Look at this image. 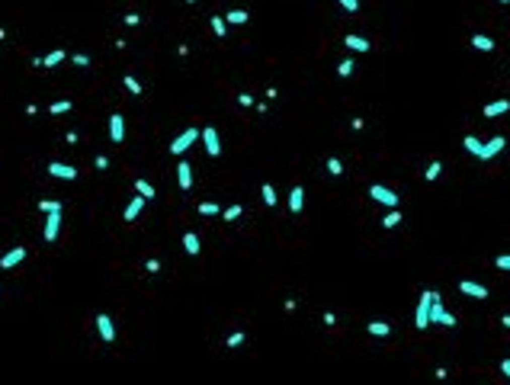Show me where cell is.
<instances>
[{
    "label": "cell",
    "mask_w": 510,
    "mask_h": 385,
    "mask_svg": "<svg viewBox=\"0 0 510 385\" xmlns=\"http://www.w3.org/2000/svg\"><path fill=\"white\" fill-rule=\"evenodd\" d=\"M436 289H424L417 299V308H414V328L417 331H427L430 328V302H433Z\"/></svg>",
    "instance_id": "6da1fadb"
},
{
    "label": "cell",
    "mask_w": 510,
    "mask_h": 385,
    "mask_svg": "<svg viewBox=\"0 0 510 385\" xmlns=\"http://www.w3.org/2000/svg\"><path fill=\"white\" fill-rule=\"evenodd\" d=\"M430 325H443V328H456V314L446 311L443 299H439V292L433 295V302H430Z\"/></svg>",
    "instance_id": "7a4b0ae2"
},
{
    "label": "cell",
    "mask_w": 510,
    "mask_h": 385,
    "mask_svg": "<svg viewBox=\"0 0 510 385\" xmlns=\"http://www.w3.org/2000/svg\"><path fill=\"white\" fill-rule=\"evenodd\" d=\"M199 132H202V129H196V125H189L186 132H180V135L170 142V154H177V157H180L183 151H189V148L199 142Z\"/></svg>",
    "instance_id": "3957f363"
},
{
    "label": "cell",
    "mask_w": 510,
    "mask_h": 385,
    "mask_svg": "<svg viewBox=\"0 0 510 385\" xmlns=\"http://www.w3.org/2000/svg\"><path fill=\"white\" fill-rule=\"evenodd\" d=\"M369 196H372L375 203H382L385 209H398V192H392L389 186H382V183H372V186H369Z\"/></svg>",
    "instance_id": "277c9868"
},
{
    "label": "cell",
    "mask_w": 510,
    "mask_h": 385,
    "mask_svg": "<svg viewBox=\"0 0 510 385\" xmlns=\"http://www.w3.org/2000/svg\"><path fill=\"white\" fill-rule=\"evenodd\" d=\"M199 138H202V145H206V154H209V157H218V154H222V142H218V132H215L212 125L202 129Z\"/></svg>",
    "instance_id": "5b68a950"
},
{
    "label": "cell",
    "mask_w": 510,
    "mask_h": 385,
    "mask_svg": "<svg viewBox=\"0 0 510 385\" xmlns=\"http://www.w3.org/2000/svg\"><path fill=\"white\" fill-rule=\"evenodd\" d=\"M504 148H507V138H504V135H494V138H488V142L481 145V157H478V161H491V157H494V154H500Z\"/></svg>",
    "instance_id": "8992f818"
},
{
    "label": "cell",
    "mask_w": 510,
    "mask_h": 385,
    "mask_svg": "<svg viewBox=\"0 0 510 385\" xmlns=\"http://www.w3.org/2000/svg\"><path fill=\"white\" fill-rule=\"evenodd\" d=\"M96 331H100V337L106 340V344H112V340H116V325H112V318H109L106 311L96 314Z\"/></svg>",
    "instance_id": "52a82bcc"
},
{
    "label": "cell",
    "mask_w": 510,
    "mask_h": 385,
    "mask_svg": "<svg viewBox=\"0 0 510 385\" xmlns=\"http://www.w3.org/2000/svg\"><path fill=\"white\" fill-rule=\"evenodd\" d=\"M109 138H112V145L125 142V119H122L119 112H112V116H109Z\"/></svg>",
    "instance_id": "ba28073f"
},
{
    "label": "cell",
    "mask_w": 510,
    "mask_h": 385,
    "mask_svg": "<svg viewBox=\"0 0 510 385\" xmlns=\"http://www.w3.org/2000/svg\"><path fill=\"white\" fill-rule=\"evenodd\" d=\"M58 231H61V212H48V215H45V231H42V238L51 244V241H58Z\"/></svg>",
    "instance_id": "9c48e42d"
},
{
    "label": "cell",
    "mask_w": 510,
    "mask_h": 385,
    "mask_svg": "<svg viewBox=\"0 0 510 385\" xmlns=\"http://www.w3.org/2000/svg\"><path fill=\"white\" fill-rule=\"evenodd\" d=\"M459 292L469 295V299H488V289L481 283H475V279H462L459 283Z\"/></svg>",
    "instance_id": "30bf717a"
},
{
    "label": "cell",
    "mask_w": 510,
    "mask_h": 385,
    "mask_svg": "<svg viewBox=\"0 0 510 385\" xmlns=\"http://www.w3.org/2000/svg\"><path fill=\"white\" fill-rule=\"evenodd\" d=\"M48 173L58 180H74L77 177V167H71V164H61V161H51L48 164Z\"/></svg>",
    "instance_id": "8fae6325"
},
{
    "label": "cell",
    "mask_w": 510,
    "mask_h": 385,
    "mask_svg": "<svg viewBox=\"0 0 510 385\" xmlns=\"http://www.w3.org/2000/svg\"><path fill=\"white\" fill-rule=\"evenodd\" d=\"M177 183H180V189H183V192H189V189H193V164H186V161H180V164H177Z\"/></svg>",
    "instance_id": "7c38bea8"
},
{
    "label": "cell",
    "mask_w": 510,
    "mask_h": 385,
    "mask_svg": "<svg viewBox=\"0 0 510 385\" xmlns=\"http://www.w3.org/2000/svg\"><path fill=\"white\" fill-rule=\"evenodd\" d=\"M23 260H26V247H13L0 257V270H13L16 264H23Z\"/></svg>",
    "instance_id": "4fadbf2b"
},
{
    "label": "cell",
    "mask_w": 510,
    "mask_h": 385,
    "mask_svg": "<svg viewBox=\"0 0 510 385\" xmlns=\"http://www.w3.org/2000/svg\"><path fill=\"white\" fill-rule=\"evenodd\" d=\"M305 209V186H292L289 189V212L298 215Z\"/></svg>",
    "instance_id": "5bb4252c"
},
{
    "label": "cell",
    "mask_w": 510,
    "mask_h": 385,
    "mask_svg": "<svg viewBox=\"0 0 510 385\" xmlns=\"http://www.w3.org/2000/svg\"><path fill=\"white\" fill-rule=\"evenodd\" d=\"M485 112L488 119H497V116H504V112H510V100H494V103H485Z\"/></svg>",
    "instance_id": "9a60e30c"
},
{
    "label": "cell",
    "mask_w": 510,
    "mask_h": 385,
    "mask_svg": "<svg viewBox=\"0 0 510 385\" xmlns=\"http://www.w3.org/2000/svg\"><path fill=\"white\" fill-rule=\"evenodd\" d=\"M344 45L350 51H369V48H372V42L363 39V36H356V32H350V36H344Z\"/></svg>",
    "instance_id": "2e32d148"
},
{
    "label": "cell",
    "mask_w": 510,
    "mask_h": 385,
    "mask_svg": "<svg viewBox=\"0 0 510 385\" xmlns=\"http://www.w3.org/2000/svg\"><path fill=\"white\" fill-rule=\"evenodd\" d=\"M145 203H148L145 196H135V199H132V203L125 206V212H122V218H125V222H135V218L142 215V209H145Z\"/></svg>",
    "instance_id": "e0dca14e"
},
{
    "label": "cell",
    "mask_w": 510,
    "mask_h": 385,
    "mask_svg": "<svg viewBox=\"0 0 510 385\" xmlns=\"http://www.w3.org/2000/svg\"><path fill=\"white\" fill-rule=\"evenodd\" d=\"M183 247H186V253H189V257H196V253L202 250V244H199V234H196V231H186V234H183Z\"/></svg>",
    "instance_id": "ac0fdd59"
},
{
    "label": "cell",
    "mask_w": 510,
    "mask_h": 385,
    "mask_svg": "<svg viewBox=\"0 0 510 385\" xmlns=\"http://www.w3.org/2000/svg\"><path fill=\"white\" fill-rule=\"evenodd\" d=\"M366 331H369L372 337H389V334H392V325H389V321H369Z\"/></svg>",
    "instance_id": "d6986e66"
},
{
    "label": "cell",
    "mask_w": 510,
    "mask_h": 385,
    "mask_svg": "<svg viewBox=\"0 0 510 385\" xmlns=\"http://www.w3.org/2000/svg\"><path fill=\"white\" fill-rule=\"evenodd\" d=\"M469 42H472V45L478 48V51H494V39H488L485 32H475V36H472Z\"/></svg>",
    "instance_id": "ffe728a7"
},
{
    "label": "cell",
    "mask_w": 510,
    "mask_h": 385,
    "mask_svg": "<svg viewBox=\"0 0 510 385\" xmlns=\"http://www.w3.org/2000/svg\"><path fill=\"white\" fill-rule=\"evenodd\" d=\"M65 58H68V51H65V48H55V51H48V55L42 58V68H58Z\"/></svg>",
    "instance_id": "44dd1931"
},
{
    "label": "cell",
    "mask_w": 510,
    "mask_h": 385,
    "mask_svg": "<svg viewBox=\"0 0 510 385\" xmlns=\"http://www.w3.org/2000/svg\"><path fill=\"white\" fill-rule=\"evenodd\" d=\"M247 20H250L247 10H228V13H225V23H228V26H244Z\"/></svg>",
    "instance_id": "7402d4cb"
},
{
    "label": "cell",
    "mask_w": 510,
    "mask_h": 385,
    "mask_svg": "<svg viewBox=\"0 0 510 385\" xmlns=\"http://www.w3.org/2000/svg\"><path fill=\"white\" fill-rule=\"evenodd\" d=\"M462 145H465V151H469V154L481 157V145H485L481 138H475V135H465V138H462Z\"/></svg>",
    "instance_id": "603a6c76"
},
{
    "label": "cell",
    "mask_w": 510,
    "mask_h": 385,
    "mask_svg": "<svg viewBox=\"0 0 510 385\" xmlns=\"http://www.w3.org/2000/svg\"><path fill=\"white\" fill-rule=\"evenodd\" d=\"M401 212H398V209H389V212H385V218H382V228H398V225H401Z\"/></svg>",
    "instance_id": "cb8c5ba5"
},
{
    "label": "cell",
    "mask_w": 510,
    "mask_h": 385,
    "mask_svg": "<svg viewBox=\"0 0 510 385\" xmlns=\"http://www.w3.org/2000/svg\"><path fill=\"white\" fill-rule=\"evenodd\" d=\"M135 192H138V196H145V199H154V186L148 180H142V177L135 180Z\"/></svg>",
    "instance_id": "d4e9b609"
},
{
    "label": "cell",
    "mask_w": 510,
    "mask_h": 385,
    "mask_svg": "<svg viewBox=\"0 0 510 385\" xmlns=\"http://www.w3.org/2000/svg\"><path fill=\"white\" fill-rule=\"evenodd\" d=\"M244 340H247V334H244V331H234V334H228V337H225V347H228V350H237V347L244 344Z\"/></svg>",
    "instance_id": "484cf974"
},
{
    "label": "cell",
    "mask_w": 510,
    "mask_h": 385,
    "mask_svg": "<svg viewBox=\"0 0 510 385\" xmlns=\"http://www.w3.org/2000/svg\"><path fill=\"white\" fill-rule=\"evenodd\" d=\"M39 212L48 215V212H61V199H42L39 203Z\"/></svg>",
    "instance_id": "4316f807"
},
{
    "label": "cell",
    "mask_w": 510,
    "mask_h": 385,
    "mask_svg": "<svg viewBox=\"0 0 510 385\" xmlns=\"http://www.w3.org/2000/svg\"><path fill=\"white\" fill-rule=\"evenodd\" d=\"M122 84H125V90H129L132 96H142V93H145V90H142V84H138L132 74H125V77H122Z\"/></svg>",
    "instance_id": "83f0119b"
},
{
    "label": "cell",
    "mask_w": 510,
    "mask_h": 385,
    "mask_svg": "<svg viewBox=\"0 0 510 385\" xmlns=\"http://www.w3.org/2000/svg\"><path fill=\"white\" fill-rule=\"evenodd\" d=\"M212 32H215L218 39L228 36V23H225V16H212Z\"/></svg>",
    "instance_id": "f1b7e54d"
},
{
    "label": "cell",
    "mask_w": 510,
    "mask_h": 385,
    "mask_svg": "<svg viewBox=\"0 0 510 385\" xmlns=\"http://www.w3.org/2000/svg\"><path fill=\"white\" fill-rule=\"evenodd\" d=\"M324 167H328L331 177H340V173H344V161H340V157H328V164H324Z\"/></svg>",
    "instance_id": "f546056e"
},
{
    "label": "cell",
    "mask_w": 510,
    "mask_h": 385,
    "mask_svg": "<svg viewBox=\"0 0 510 385\" xmlns=\"http://www.w3.org/2000/svg\"><path fill=\"white\" fill-rule=\"evenodd\" d=\"M439 173H443V164H439V161H430V164H427V170H424V177H427L430 183H433V180L439 177Z\"/></svg>",
    "instance_id": "4dcf8cb0"
},
{
    "label": "cell",
    "mask_w": 510,
    "mask_h": 385,
    "mask_svg": "<svg viewBox=\"0 0 510 385\" xmlns=\"http://www.w3.org/2000/svg\"><path fill=\"white\" fill-rule=\"evenodd\" d=\"M241 212H244V209L241 206H228V209H222V218H225V222H237V218H241Z\"/></svg>",
    "instance_id": "1f68e13d"
},
{
    "label": "cell",
    "mask_w": 510,
    "mask_h": 385,
    "mask_svg": "<svg viewBox=\"0 0 510 385\" xmlns=\"http://www.w3.org/2000/svg\"><path fill=\"white\" fill-rule=\"evenodd\" d=\"M260 192H263V203L273 209V206H276V189H273V183H263V189H260Z\"/></svg>",
    "instance_id": "d6a6232c"
},
{
    "label": "cell",
    "mask_w": 510,
    "mask_h": 385,
    "mask_svg": "<svg viewBox=\"0 0 510 385\" xmlns=\"http://www.w3.org/2000/svg\"><path fill=\"white\" fill-rule=\"evenodd\" d=\"M199 215H222V206L218 203H199Z\"/></svg>",
    "instance_id": "836d02e7"
},
{
    "label": "cell",
    "mask_w": 510,
    "mask_h": 385,
    "mask_svg": "<svg viewBox=\"0 0 510 385\" xmlns=\"http://www.w3.org/2000/svg\"><path fill=\"white\" fill-rule=\"evenodd\" d=\"M48 112H51V116H61V112H71V100H58V103H51V106H48Z\"/></svg>",
    "instance_id": "e575fe53"
},
{
    "label": "cell",
    "mask_w": 510,
    "mask_h": 385,
    "mask_svg": "<svg viewBox=\"0 0 510 385\" xmlns=\"http://www.w3.org/2000/svg\"><path fill=\"white\" fill-rule=\"evenodd\" d=\"M353 68H356V61H353V58H344V61L337 65V74H340V77H350V74H353Z\"/></svg>",
    "instance_id": "d590c367"
},
{
    "label": "cell",
    "mask_w": 510,
    "mask_h": 385,
    "mask_svg": "<svg viewBox=\"0 0 510 385\" xmlns=\"http://www.w3.org/2000/svg\"><path fill=\"white\" fill-rule=\"evenodd\" d=\"M145 270H148V273H161V260H157V257H148V260H145Z\"/></svg>",
    "instance_id": "8d00e7d4"
},
{
    "label": "cell",
    "mask_w": 510,
    "mask_h": 385,
    "mask_svg": "<svg viewBox=\"0 0 510 385\" xmlns=\"http://www.w3.org/2000/svg\"><path fill=\"white\" fill-rule=\"evenodd\" d=\"M93 167H96V170H109V157H106V154H96Z\"/></svg>",
    "instance_id": "74e56055"
},
{
    "label": "cell",
    "mask_w": 510,
    "mask_h": 385,
    "mask_svg": "<svg viewBox=\"0 0 510 385\" xmlns=\"http://www.w3.org/2000/svg\"><path fill=\"white\" fill-rule=\"evenodd\" d=\"M494 267H497V270H510V253H500V257H494Z\"/></svg>",
    "instance_id": "f35d334b"
},
{
    "label": "cell",
    "mask_w": 510,
    "mask_h": 385,
    "mask_svg": "<svg viewBox=\"0 0 510 385\" xmlns=\"http://www.w3.org/2000/svg\"><path fill=\"white\" fill-rule=\"evenodd\" d=\"M337 4L344 7L347 13H356V10H359V0H337Z\"/></svg>",
    "instance_id": "ab89813d"
},
{
    "label": "cell",
    "mask_w": 510,
    "mask_h": 385,
    "mask_svg": "<svg viewBox=\"0 0 510 385\" xmlns=\"http://www.w3.org/2000/svg\"><path fill=\"white\" fill-rule=\"evenodd\" d=\"M71 65H77V68H87V65H90V58H87V55H71Z\"/></svg>",
    "instance_id": "60d3db41"
},
{
    "label": "cell",
    "mask_w": 510,
    "mask_h": 385,
    "mask_svg": "<svg viewBox=\"0 0 510 385\" xmlns=\"http://www.w3.org/2000/svg\"><path fill=\"white\" fill-rule=\"evenodd\" d=\"M324 325H328V328H334V325H337V314H334V311H324Z\"/></svg>",
    "instance_id": "b9f144b4"
},
{
    "label": "cell",
    "mask_w": 510,
    "mask_h": 385,
    "mask_svg": "<svg viewBox=\"0 0 510 385\" xmlns=\"http://www.w3.org/2000/svg\"><path fill=\"white\" fill-rule=\"evenodd\" d=\"M138 23H142V16H138V13H125V26H138Z\"/></svg>",
    "instance_id": "7bdbcfd3"
},
{
    "label": "cell",
    "mask_w": 510,
    "mask_h": 385,
    "mask_svg": "<svg viewBox=\"0 0 510 385\" xmlns=\"http://www.w3.org/2000/svg\"><path fill=\"white\" fill-rule=\"evenodd\" d=\"M237 103H241V106H253V96H250V93H241V96H237Z\"/></svg>",
    "instance_id": "ee69618b"
},
{
    "label": "cell",
    "mask_w": 510,
    "mask_h": 385,
    "mask_svg": "<svg viewBox=\"0 0 510 385\" xmlns=\"http://www.w3.org/2000/svg\"><path fill=\"white\" fill-rule=\"evenodd\" d=\"M500 372H504L507 379H510V360H500Z\"/></svg>",
    "instance_id": "f6af8a7d"
},
{
    "label": "cell",
    "mask_w": 510,
    "mask_h": 385,
    "mask_svg": "<svg viewBox=\"0 0 510 385\" xmlns=\"http://www.w3.org/2000/svg\"><path fill=\"white\" fill-rule=\"evenodd\" d=\"M500 325H504V328L510 331V314H504V318H500Z\"/></svg>",
    "instance_id": "bcb514c9"
},
{
    "label": "cell",
    "mask_w": 510,
    "mask_h": 385,
    "mask_svg": "<svg viewBox=\"0 0 510 385\" xmlns=\"http://www.w3.org/2000/svg\"><path fill=\"white\" fill-rule=\"evenodd\" d=\"M186 4H196V0H186Z\"/></svg>",
    "instance_id": "7dc6e473"
},
{
    "label": "cell",
    "mask_w": 510,
    "mask_h": 385,
    "mask_svg": "<svg viewBox=\"0 0 510 385\" xmlns=\"http://www.w3.org/2000/svg\"><path fill=\"white\" fill-rule=\"evenodd\" d=\"M500 4H510V0H500Z\"/></svg>",
    "instance_id": "c3c4849f"
}]
</instances>
